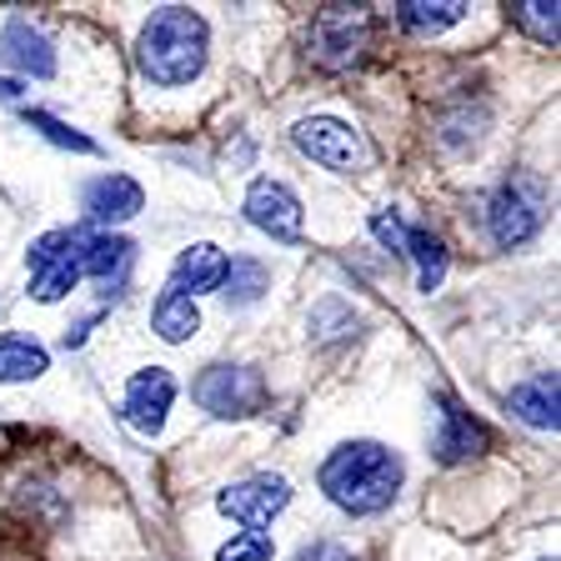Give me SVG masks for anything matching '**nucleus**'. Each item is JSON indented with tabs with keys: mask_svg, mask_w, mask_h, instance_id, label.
Masks as SVG:
<instances>
[{
	"mask_svg": "<svg viewBox=\"0 0 561 561\" xmlns=\"http://www.w3.org/2000/svg\"><path fill=\"white\" fill-rule=\"evenodd\" d=\"M286 502H291V481L276 477V471H261V477H245V481H236V486H226L216 506H221L231 522H241L245 531L261 537V526L276 522V516L286 512Z\"/></svg>",
	"mask_w": 561,
	"mask_h": 561,
	"instance_id": "6e6552de",
	"label": "nucleus"
},
{
	"mask_svg": "<svg viewBox=\"0 0 561 561\" xmlns=\"http://www.w3.org/2000/svg\"><path fill=\"white\" fill-rule=\"evenodd\" d=\"M221 291H226V301L231 306H256L261 296L271 291V271L261 266V261H251V256H236V261H226Z\"/></svg>",
	"mask_w": 561,
	"mask_h": 561,
	"instance_id": "412c9836",
	"label": "nucleus"
},
{
	"mask_svg": "<svg viewBox=\"0 0 561 561\" xmlns=\"http://www.w3.org/2000/svg\"><path fill=\"white\" fill-rule=\"evenodd\" d=\"M436 436H432V456L442 461V467H456V461H471V456H481L491 446V432L481 426L477 416H471L467 407L456 397H442L436 401Z\"/></svg>",
	"mask_w": 561,
	"mask_h": 561,
	"instance_id": "1a4fd4ad",
	"label": "nucleus"
},
{
	"mask_svg": "<svg viewBox=\"0 0 561 561\" xmlns=\"http://www.w3.org/2000/svg\"><path fill=\"white\" fill-rule=\"evenodd\" d=\"M191 397L201 401V411L221 421H236V416H256L266 407V381H261L256 366H206L191 386Z\"/></svg>",
	"mask_w": 561,
	"mask_h": 561,
	"instance_id": "39448f33",
	"label": "nucleus"
},
{
	"mask_svg": "<svg viewBox=\"0 0 561 561\" xmlns=\"http://www.w3.org/2000/svg\"><path fill=\"white\" fill-rule=\"evenodd\" d=\"M401 256L416 261V280H421V291H426V296L442 286V280H446V266H451V256H446L442 236L421 231V226H411V231H407V245H401Z\"/></svg>",
	"mask_w": 561,
	"mask_h": 561,
	"instance_id": "a211bd4d",
	"label": "nucleus"
},
{
	"mask_svg": "<svg viewBox=\"0 0 561 561\" xmlns=\"http://www.w3.org/2000/svg\"><path fill=\"white\" fill-rule=\"evenodd\" d=\"M151 331L161 341H171V346H181V341H191L201 331V306L191 301V296H181V291L165 286L151 306Z\"/></svg>",
	"mask_w": 561,
	"mask_h": 561,
	"instance_id": "f3484780",
	"label": "nucleus"
},
{
	"mask_svg": "<svg viewBox=\"0 0 561 561\" xmlns=\"http://www.w3.org/2000/svg\"><path fill=\"white\" fill-rule=\"evenodd\" d=\"M371 231H376V241L391 245V251H401V245H407V226H401L397 210H376V216H371Z\"/></svg>",
	"mask_w": 561,
	"mask_h": 561,
	"instance_id": "393cba45",
	"label": "nucleus"
},
{
	"mask_svg": "<svg viewBox=\"0 0 561 561\" xmlns=\"http://www.w3.org/2000/svg\"><path fill=\"white\" fill-rule=\"evenodd\" d=\"M296 561H351V551L336 547V541H316V547H306Z\"/></svg>",
	"mask_w": 561,
	"mask_h": 561,
	"instance_id": "a878e982",
	"label": "nucleus"
},
{
	"mask_svg": "<svg viewBox=\"0 0 561 561\" xmlns=\"http://www.w3.org/2000/svg\"><path fill=\"white\" fill-rule=\"evenodd\" d=\"M15 95H21V85H15V81H0V101H15Z\"/></svg>",
	"mask_w": 561,
	"mask_h": 561,
	"instance_id": "bb28decb",
	"label": "nucleus"
},
{
	"mask_svg": "<svg viewBox=\"0 0 561 561\" xmlns=\"http://www.w3.org/2000/svg\"><path fill=\"white\" fill-rule=\"evenodd\" d=\"M25 261H31V296L35 301L41 306L60 301V296H70L76 280H81V231H70V226L46 231L41 241H31Z\"/></svg>",
	"mask_w": 561,
	"mask_h": 561,
	"instance_id": "20e7f679",
	"label": "nucleus"
},
{
	"mask_svg": "<svg viewBox=\"0 0 561 561\" xmlns=\"http://www.w3.org/2000/svg\"><path fill=\"white\" fill-rule=\"evenodd\" d=\"M25 126L41 130V136L56 140V146H66V151H81V156H91V151H95V140H91V136H81V130H70L66 121L46 116V111H25Z\"/></svg>",
	"mask_w": 561,
	"mask_h": 561,
	"instance_id": "5701e85b",
	"label": "nucleus"
},
{
	"mask_svg": "<svg viewBox=\"0 0 561 561\" xmlns=\"http://www.w3.org/2000/svg\"><path fill=\"white\" fill-rule=\"evenodd\" d=\"M171 401H175V376L165 371V366H146V371L130 376L126 401H121V416H126L140 436H156L165 426Z\"/></svg>",
	"mask_w": 561,
	"mask_h": 561,
	"instance_id": "9d476101",
	"label": "nucleus"
},
{
	"mask_svg": "<svg viewBox=\"0 0 561 561\" xmlns=\"http://www.w3.org/2000/svg\"><path fill=\"white\" fill-rule=\"evenodd\" d=\"M506 15H512L531 41L557 46V35H561V5L557 0H516V5H506Z\"/></svg>",
	"mask_w": 561,
	"mask_h": 561,
	"instance_id": "4be33fe9",
	"label": "nucleus"
},
{
	"mask_svg": "<svg viewBox=\"0 0 561 561\" xmlns=\"http://www.w3.org/2000/svg\"><path fill=\"white\" fill-rule=\"evenodd\" d=\"M216 561H271V541L256 537V531H241V537H231L216 551Z\"/></svg>",
	"mask_w": 561,
	"mask_h": 561,
	"instance_id": "b1692460",
	"label": "nucleus"
},
{
	"mask_svg": "<svg viewBox=\"0 0 561 561\" xmlns=\"http://www.w3.org/2000/svg\"><path fill=\"white\" fill-rule=\"evenodd\" d=\"M541 221H547L541 181L516 175V181H502V186H496V196H491V206H486V226H491V241L496 245L531 241V236L541 231Z\"/></svg>",
	"mask_w": 561,
	"mask_h": 561,
	"instance_id": "423d86ee",
	"label": "nucleus"
},
{
	"mask_svg": "<svg viewBox=\"0 0 561 561\" xmlns=\"http://www.w3.org/2000/svg\"><path fill=\"white\" fill-rule=\"evenodd\" d=\"M371 46V11L366 5H321L306 31V56L321 70H351Z\"/></svg>",
	"mask_w": 561,
	"mask_h": 561,
	"instance_id": "7ed1b4c3",
	"label": "nucleus"
},
{
	"mask_svg": "<svg viewBox=\"0 0 561 561\" xmlns=\"http://www.w3.org/2000/svg\"><path fill=\"white\" fill-rule=\"evenodd\" d=\"M321 491L351 516H376L397 502L401 481H407V467L401 456L381 442H346L321 461Z\"/></svg>",
	"mask_w": 561,
	"mask_h": 561,
	"instance_id": "f257e3e1",
	"label": "nucleus"
},
{
	"mask_svg": "<svg viewBox=\"0 0 561 561\" xmlns=\"http://www.w3.org/2000/svg\"><path fill=\"white\" fill-rule=\"evenodd\" d=\"M0 56H5L11 70L35 76V81H50V76H56V50H50V41L35 31L31 21H21V15H11L5 31H0Z\"/></svg>",
	"mask_w": 561,
	"mask_h": 561,
	"instance_id": "ddd939ff",
	"label": "nucleus"
},
{
	"mask_svg": "<svg viewBox=\"0 0 561 561\" xmlns=\"http://www.w3.org/2000/svg\"><path fill=\"white\" fill-rule=\"evenodd\" d=\"M81 201H85V210H91V221H101V226H121V221H130V216L146 210L140 181H130V175H121V171L95 175L91 186L81 191Z\"/></svg>",
	"mask_w": 561,
	"mask_h": 561,
	"instance_id": "f8f14e48",
	"label": "nucleus"
},
{
	"mask_svg": "<svg viewBox=\"0 0 561 561\" xmlns=\"http://www.w3.org/2000/svg\"><path fill=\"white\" fill-rule=\"evenodd\" d=\"M506 407H512L526 426H537V432H557V371H541V376H531V381L512 386Z\"/></svg>",
	"mask_w": 561,
	"mask_h": 561,
	"instance_id": "dca6fc26",
	"label": "nucleus"
},
{
	"mask_svg": "<svg viewBox=\"0 0 561 561\" xmlns=\"http://www.w3.org/2000/svg\"><path fill=\"white\" fill-rule=\"evenodd\" d=\"M467 11L471 5H461V0H401L397 5V21L407 25L411 35H442L446 25H456V21H467Z\"/></svg>",
	"mask_w": 561,
	"mask_h": 561,
	"instance_id": "6ab92c4d",
	"label": "nucleus"
},
{
	"mask_svg": "<svg viewBox=\"0 0 561 561\" xmlns=\"http://www.w3.org/2000/svg\"><path fill=\"white\" fill-rule=\"evenodd\" d=\"M291 140H296V151L311 156V161L327 165V171H362L366 156H371L366 151V140H362V130L346 126V121H336V116L301 121V126L291 130Z\"/></svg>",
	"mask_w": 561,
	"mask_h": 561,
	"instance_id": "0eeeda50",
	"label": "nucleus"
},
{
	"mask_svg": "<svg viewBox=\"0 0 561 561\" xmlns=\"http://www.w3.org/2000/svg\"><path fill=\"white\" fill-rule=\"evenodd\" d=\"M130 261H136V245L121 241L111 231H81V276L101 280L105 291H116L121 280H126Z\"/></svg>",
	"mask_w": 561,
	"mask_h": 561,
	"instance_id": "4468645a",
	"label": "nucleus"
},
{
	"mask_svg": "<svg viewBox=\"0 0 561 561\" xmlns=\"http://www.w3.org/2000/svg\"><path fill=\"white\" fill-rule=\"evenodd\" d=\"M221 280H226V251L210 241L186 245L171 266V291L191 296V301H196L201 291H221Z\"/></svg>",
	"mask_w": 561,
	"mask_h": 561,
	"instance_id": "2eb2a0df",
	"label": "nucleus"
},
{
	"mask_svg": "<svg viewBox=\"0 0 561 561\" xmlns=\"http://www.w3.org/2000/svg\"><path fill=\"white\" fill-rule=\"evenodd\" d=\"M245 221L266 231L271 241H301V201L280 181H256L245 191Z\"/></svg>",
	"mask_w": 561,
	"mask_h": 561,
	"instance_id": "9b49d317",
	"label": "nucleus"
},
{
	"mask_svg": "<svg viewBox=\"0 0 561 561\" xmlns=\"http://www.w3.org/2000/svg\"><path fill=\"white\" fill-rule=\"evenodd\" d=\"M210 31L196 11L186 5H165L136 35V66L151 85H191L206 70Z\"/></svg>",
	"mask_w": 561,
	"mask_h": 561,
	"instance_id": "f03ea898",
	"label": "nucleus"
},
{
	"mask_svg": "<svg viewBox=\"0 0 561 561\" xmlns=\"http://www.w3.org/2000/svg\"><path fill=\"white\" fill-rule=\"evenodd\" d=\"M50 366L46 346H35L31 336H0V381H35Z\"/></svg>",
	"mask_w": 561,
	"mask_h": 561,
	"instance_id": "aec40b11",
	"label": "nucleus"
}]
</instances>
